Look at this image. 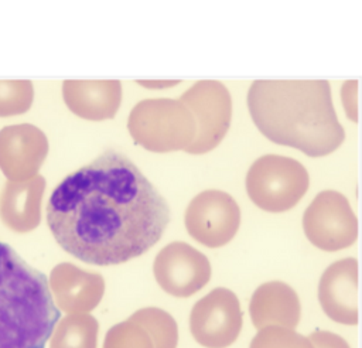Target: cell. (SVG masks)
Segmentation results:
<instances>
[{"instance_id":"1","label":"cell","mask_w":362,"mask_h":348,"mask_svg":"<svg viewBox=\"0 0 362 348\" xmlns=\"http://www.w3.org/2000/svg\"><path fill=\"white\" fill-rule=\"evenodd\" d=\"M47 222L65 252L107 266L154 246L170 222V208L127 156L107 149L54 188Z\"/></svg>"},{"instance_id":"2","label":"cell","mask_w":362,"mask_h":348,"mask_svg":"<svg viewBox=\"0 0 362 348\" xmlns=\"http://www.w3.org/2000/svg\"><path fill=\"white\" fill-rule=\"evenodd\" d=\"M247 108L264 137L310 157L335 151L345 139L325 79L253 81Z\"/></svg>"},{"instance_id":"3","label":"cell","mask_w":362,"mask_h":348,"mask_svg":"<svg viewBox=\"0 0 362 348\" xmlns=\"http://www.w3.org/2000/svg\"><path fill=\"white\" fill-rule=\"evenodd\" d=\"M59 317L47 276L0 242V348H45Z\"/></svg>"},{"instance_id":"4","label":"cell","mask_w":362,"mask_h":348,"mask_svg":"<svg viewBox=\"0 0 362 348\" xmlns=\"http://www.w3.org/2000/svg\"><path fill=\"white\" fill-rule=\"evenodd\" d=\"M127 129L146 150L167 153L187 150L197 132L195 120L180 99H144L130 112Z\"/></svg>"},{"instance_id":"5","label":"cell","mask_w":362,"mask_h":348,"mask_svg":"<svg viewBox=\"0 0 362 348\" xmlns=\"http://www.w3.org/2000/svg\"><path fill=\"white\" fill-rule=\"evenodd\" d=\"M308 185L305 167L294 158L279 154L257 158L246 174L249 198L267 212L291 209L307 192Z\"/></svg>"},{"instance_id":"6","label":"cell","mask_w":362,"mask_h":348,"mask_svg":"<svg viewBox=\"0 0 362 348\" xmlns=\"http://www.w3.org/2000/svg\"><path fill=\"white\" fill-rule=\"evenodd\" d=\"M191 112L197 132L187 147L189 154H202L215 149L225 137L232 117V99L219 81H198L180 98Z\"/></svg>"},{"instance_id":"7","label":"cell","mask_w":362,"mask_h":348,"mask_svg":"<svg viewBox=\"0 0 362 348\" xmlns=\"http://www.w3.org/2000/svg\"><path fill=\"white\" fill-rule=\"evenodd\" d=\"M307 239L321 250L335 252L351 246L358 236V219L348 199L338 191H321L303 215Z\"/></svg>"},{"instance_id":"8","label":"cell","mask_w":362,"mask_h":348,"mask_svg":"<svg viewBox=\"0 0 362 348\" xmlns=\"http://www.w3.org/2000/svg\"><path fill=\"white\" fill-rule=\"evenodd\" d=\"M242 328V310L236 294L225 287L211 290L191 310L189 330L195 341L206 348H226Z\"/></svg>"},{"instance_id":"9","label":"cell","mask_w":362,"mask_h":348,"mask_svg":"<svg viewBox=\"0 0 362 348\" xmlns=\"http://www.w3.org/2000/svg\"><path fill=\"white\" fill-rule=\"evenodd\" d=\"M240 209L226 192L206 190L195 195L185 211L188 233L208 248L226 245L238 232Z\"/></svg>"},{"instance_id":"10","label":"cell","mask_w":362,"mask_h":348,"mask_svg":"<svg viewBox=\"0 0 362 348\" xmlns=\"http://www.w3.org/2000/svg\"><path fill=\"white\" fill-rule=\"evenodd\" d=\"M158 286L175 297H189L211 277L208 257L185 242H171L156 256L153 265Z\"/></svg>"},{"instance_id":"11","label":"cell","mask_w":362,"mask_h":348,"mask_svg":"<svg viewBox=\"0 0 362 348\" xmlns=\"http://www.w3.org/2000/svg\"><path fill=\"white\" fill-rule=\"evenodd\" d=\"M318 300L324 313L334 321L358 323V260L345 257L329 265L318 284Z\"/></svg>"},{"instance_id":"12","label":"cell","mask_w":362,"mask_h":348,"mask_svg":"<svg viewBox=\"0 0 362 348\" xmlns=\"http://www.w3.org/2000/svg\"><path fill=\"white\" fill-rule=\"evenodd\" d=\"M64 98L68 108L83 119H112L120 106L122 83L117 79L65 81Z\"/></svg>"},{"instance_id":"13","label":"cell","mask_w":362,"mask_h":348,"mask_svg":"<svg viewBox=\"0 0 362 348\" xmlns=\"http://www.w3.org/2000/svg\"><path fill=\"white\" fill-rule=\"evenodd\" d=\"M249 311L257 330L269 325L294 328L300 321L301 306L293 287L283 282H267L255 290Z\"/></svg>"},{"instance_id":"14","label":"cell","mask_w":362,"mask_h":348,"mask_svg":"<svg viewBox=\"0 0 362 348\" xmlns=\"http://www.w3.org/2000/svg\"><path fill=\"white\" fill-rule=\"evenodd\" d=\"M52 287L61 308L86 313L102 300L105 280L99 273H89L74 265H59L52 272Z\"/></svg>"},{"instance_id":"15","label":"cell","mask_w":362,"mask_h":348,"mask_svg":"<svg viewBox=\"0 0 362 348\" xmlns=\"http://www.w3.org/2000/svg\"><path fill=\"white\" fill-rule=\"evenodd\" d=\"M99 324L93 315H71L61 321L52 348H96Z\"/></svg>"},{"instance_id":"16","label":"cell","mask_w":362,"mask_h":348,"mask_svg":"<svg viewBox=\"0 0 362 348\" xmlns=\"http://www.w3.org/2000/svg\"><path fill=\"white\" fill-rule=\"evenodd\" d=\"M129 320L140 324L151 337L154 348H177L178 328L175 320L161 308L147 307L133 313Z\"/></svg>"},{"instance_id":"17","label":"cell","mask_w":362,"mask_h":348,"mask_svg":"<svg viewBox=\"0 0 362 348\" xmlns=\"http://www.w3.org/2000/svg\"><path fill=\"white\" fill-rule=\"evenodd\" d=\"M103 348H154V344L140 324L126 320L106 332Z\"/></svg>"},{"instance_id":"18","label":"cell","mask_w":362,"mask_h":348,"mask_svg":"<svg viewBox=\"0 0 362 348\" xmlns=\"http://www.w3.org/2000/svg\"><path fill=\"white\" fill-rule=\"evenodd\" d=\"M250 348H314L311 341L293 328L269 325L257 331Z\"/></svg>"},{"instance_id":"19","label":"cell","mask_w":362,"mask_h":348,"mask_svg":"<svg viewBox=\"0 0 362 348\" xmlns=\"http://www.w3.org/2000/svg\"><path fill=\"white\" fill-rule=\"evenodd\" d=\"M307 338L311 341L314 348H349L348 342L342 337L329 331L318 330L311 332Z\"/></svg>"},{"instance_id":"20","label":"cell","mask_w":362,"mask_h":348,"mask_svg":"<svg viewBox=\"0 0 362 348\" xmlns=\"http://www.w3.org/2000/svg\"><path fill=\"white\" fill-rule=\"evenodd\" d=\"M140 83L141 85H158V86H165V85H171V83H177V82H141L140 81Z\"/></svg>"}]
</instances>
